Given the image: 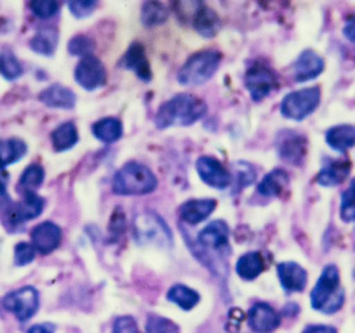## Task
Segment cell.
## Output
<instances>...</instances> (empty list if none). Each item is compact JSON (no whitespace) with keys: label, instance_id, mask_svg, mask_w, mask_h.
I'll use <instances>...</instances> for the list:
<instances>
[{"label":"cell","instance_id":"4dcf8cb0","mask_svg":"<svg viewBox=\"0 0 355 333\" xmlns=\"http://www.w3.org/2000/svg\"><path fill=\"white\" fill-rule=\"evenodd\" d=\"M44 181V170L39 164H31L25 168L19 181V191L24 195L35 193V190L40 187Z\"/></svg>","mask_w":355,"mask_h":333},{"label":"cell","instance_id":"5b68a950","mask_svg":"<svg viewBox=\"0 0 355 333\" xmlns=\"http://www.w3.org/2000/svg\"><path fill=\"white\" fill-rule=\"evenodd\" d=\"M133 239L139 245H155L159 248H170L173 243L172 233H170L166 222L155 213H139L132 224Z\"/></svg>","mask_w":355,"mask_h":333},{"label":"cell","instance_id":"7a4b0ae2","mask_svg":"<svg viewBox=\"0 0 355 333\" xmlns=\"http://www.w3.org/2000/svg\"><path fill=\"white\" fill-rule=\"evenodd\" d=\"M345 305V291L340 286L337 266L328 264L322 271L314 289L311 291V306L327 315L336 314Z\"/></svg>","mask_w":355,"mask_h":333},{"label":"cell","instance_id":"e575fe53","mask_svg":"<svg viewBox=\"0 0 355 333\" xmlns=\"http://www.w3.org/2000/svg\"><path fill=\"white\" fill-rule=\"evenodd\" d=\"M146 333H180V327L167 318L150 315L147 318Z\"/></svg>","mask_w":355,"mask_h":333},{"label":"cell","instance_id":"5bb4252c","mask_svg":"<svg viewBox=\"0 0 355 333\" xmlns=\"http://www.w3.org/2000/svg\"><path fill=\"white\" fill-rule=\"evenodd\" d=\"M323 69L324 62L319 54H315L311 49L303 51L293 64V78L297 83H305V81L319 77Z\"/></svg>","mask_w":355,"mask_h":333},{"label":"cell","instance_id":"1f68e13d","mask_svg":"<svg viewBox=\"0 0 355 333\" xmlns=\"http://www.w3.org/2000/svg\"><path fill=\"white\" fill-rule=\"evenodd\" d=\"M0 73L5 80L10 81L17 80L24 73V68H21L17 57L14 55L10 48H3L0 51Z\"/></svg>","mask_w":355,"mask_h":333},{"label":"cell","instance_id":"8fae6325","mask_svg":"<svg viewBox=\"0 0 355 333\" xmlns=\"http://www.w3.org/2000/svg\"><path fill=\"white\" fill-rule=\"evenodd\" d=\"M77 83L86 89V91H95V89L103 87L107 81V73L105 66L97 57L87 55L83 57L77 64L76 72H73Z\"/></svg>","mask_w":355,"mask_h":333},{"label":"cell","instance_id":"9c48e42d","mask_svg":"<svg viewBox=\"0 0 355 333\" xmlns=\"http://www.w3.org/2000/svg\"><path fill=\"white\" fill-rule=\"evenodd\" d=\"M3 307L16 315L20 323H25L33 318L39 309V292L33 286H25L10 292L3 298Z\"/></svg>","mask_w":355,"mask_h":333},{"label":"cell","instance_id":"ffe728a7","mask_svg":"<svg viewBox=\"0 0 355 333\" xmlns=\"http://www.w3.org/2000/svg\"><path fill=\"white\" fill-rule=\"evenodd\" d=\"M216 208V201L213 199H193L181 205L180 216L189 225H198Z\"/></svg>","mask_w":355,"mask_h":333},{"label":"cell","instance_id":"d590c367","mask_svg":"<svg viewBox=\"0 0 355 333\" xmlns=\"http://www.w3.org/2000/svg\"><path fill=\"white\" fill-rule=\"evenodd\" d=\"M94 49H95V43L86 35H76L68 43V51L71 55L87 57V55H91Z\"/></svg>","mask_w":355,"mask_h":333},{"label":"cell","instance_id":"30bf717a","mask_svg":"<svg viewBox=\"0 0 355 333\" xmlns=\"http://www.w3.org/2000/svg\"><path fill=\"white\" fill-rule=\"evenodd\" d=\"M276 138L279 156L285 159L288 164L302 165L308 154L306 136L295 130H282Z\"/></svg>","mask_w":355,"mask_h":333},{"label":"cell","instance_id":"7402d4cb","mask_svg":"<svg viewBox=\"0 0 355 333\" xmlns=\"http://www.w3.org/2000/svg\"><path fill=\"white\" fill-rule=\"evenodd\" d=\"M39 100L43 105L54 109H72L76 106L77 97L71 89L62 84H53L48 89H44L43 92H40Z\"/></svg>","mask_w":355,"mask_h":333},{"label":"cell","instance_id":"f35d334b","mask_svg":"<svg viewBox=\"0 0 355 333\" xmlns=\"http://www.w3.org/2000/svg\"><path fill=\"white\" fill-rule=\"evenodd\" d=\"M68 6L73 16L77 19H83L95 11V8H97V2H94V0H73V2L68 3Z\"/></svg>","mask_w":355,"mask_h":333},{"label":"cell","instance_id":"ee69618b","mask_svg":"<svg viewBox=\"0 0 355 333\" xmlns=\"http://www.w3.org/2000/svg\"><path fill=\"white\" fill-rule=\"evenodd\" d=\"M11 204V197L6 190V185L0 181V210H5Z\"/></svg>","mask_w":355,"mask_h":333},{"label":"cell","instance_id":"4316f807","mask_svg":"<svg viewBox=\"0 0 355 333\" xmlns=\"http://www.w3.org/2000/svg\"><path fill=\"white\" fill-rule=\"evenodd\" d=\"M92 133L101 143L112 144L123 136V124L116 118H103L92 125Z\"/></svg>","mask_w":355,"mask_h":333},{"label":"cell","instance_id":"83f0119b","mask_svg":"<svg viewBox=\"0 0 355 333\" xmlns=\"http://www.w3.org/2000/svg\"><path fill=\"white\" fill-rule=\"evenodd\" d=\"M51 141H53L55 152H66L72 149L78 141L76 124L68 121V123H63L62 125H58V127L54 129L53 133H51Z\"/></svg>","mask_w":355,"mask_h":333},{"label":"cell","instance_id":"8d00e7d4","mask_svg":"<svg viewBox=\"0 0 355 333\" xmlns=\"http://www.w3.org/2000/svg\"><path fill=\"white\" fill-rule=\"evenodd\" d=\"M29 8L39 19H51L60 10V3L51 2V0H35V2H29Z\"/></svg>","mask_w":355,"mask_h":333},{"label":"cell","instance_id":"f1b7e54d","mask_svg":"<svg viewBox=\"0 0 355 333\" xmlns=\"http://www.w3.org/2000/svg\"><path fill=\"white\" fill-rule=\"evenodd\" d=\"M263 271V260L259 253L243 254L236 263V272L243 280H254Z\"/></svg>","mask_w":355,"mask_h":333},{"label":"cell","instance_id":"2e32d148","mask_svg":"<svg viewBox=\"0 0 355 333\" xmlns=\"http://www.w3.org/2000/svg\"><path fill=\"white\" fill-rule=\"evenodd\" d=\"M120 66L124 69H129L132 72H135V75L143 80V81H150L152 80V69H150V63L147 60L146 55V49L141 43H132L128 53L124 54L121 58Z\"/></svg>","mask_w":355,"mask_h":333},{"label":"cell","instance_id":"8992f818","mask_svg":"<svg viewBox=\"0 0 355 333\" xmlns=\"http://www.w3.org/2000/svg\"><path fill=\"white\" fill-rule=\"evenodd\" d=\"M322 100L320 87H305L286 95L280 102V114L288 120L302 121L319 107Z\"/></svg>","mask_w":355,"mask_h":333},{"label":"cell","instance_id":"ba28073f","mask_svg":"<svg viewBox=\"0 0 355 333\" xmlns=\"http://www.w3.org/2000/svg\"><path fill=\"white\" fill-rule=\"evenodd\" d=\"M243 83H245L251 100L262 101L277 87V77L268 66L256 63L251 64L245 72Z\"/></svg>","mask_w":355,"mask_h":333},{"label":"cell","instance_id":"9a60e30c","mask_svg":"<svg viewBox=\"0 0 355 333\" xmlns=\"http://www.w3.org/2000/svg\"><path fill=\"white\" fill-rule=\"evenodd\" d=\"M248 324L257 333H271L279 327L280 316L266 303H256L248 312Z\"/></svg>","mask_w":355,"mask_h":333},{"label":"cell","instance_id":"d6a6232c","mask_svg":"<svg viewBox=\"0 0 355 333\" xmlns=\"http://www.w3.org/2000/svg\"><path fill=\"white\" fill-rule=\"evenodd\" d=\"M168 19V11L159 2H146L141 8V21L144 26L153 28L158 26Z\"/></svg>","mask_w":355,"mask_h":333},{"label":"cell","instance_id":"6da1fadb","mask_svg":"<svg viewBox=\"0 0 355 333\" xmlns=\"http://www.w3.org/2000/svg\"><path fill=\"white\" fill-rule=\"evenodd\" d=\"M205 114L207 105L201 98L191 93H180L158 109L155 124L161 130L172 125H191L201 120Z\"/></svg>","mask_w":355,"mask_h":333},{"label":"cell","instance_id":"e0dca14e","mask_svg":"<svg viewBox=\"0 0 355 333\" xmlns=\"http://www.w3.org/2000/svg\"><path fill=\"white\" fill-rule=\"evenodd\" d=\"M191 25H193L198 34L207 37V39L216 35L222 26L218 14L202 2H198L193 14H191Z\"/></svg>","mask_w":355,"mask_h":333},{"label":"cell","instance_id":"74e56055","mask_svg":"<svg viewBox=\"0 0 355 333\" xmlns=\"http://www.w3.org/2000/svg\"><path fill=\"white\" fill-rule=\"evenodd\" d=\"M35 249L33 245H29L26 242H21L16 245V251H14V263L17 266H26L34 260Z\"/></svg>","mask_w":355,"mask_h":333},{"label":"cell","instance_id":"7c38bea8","mask_svg":"<svg viewBox=\"0 0 355 333\" xmlns=\"http://www.w3.org/2000/svg\"><path fill=\"white\" fill-rule=\"evenodd\" d=\"M196 170L201 179L213 188L224 190L232 183V174L227 172L218 159L211 156H201L196 161Z\"/></svg>","mask_w":355,"mask_h":333},{"label":"cell","instance_id":"52a82bcc","mask_svg":"<svg viewBox=\"0 0 355 333\" xmlns=\"http://www.w3.org/2000/svg\"><path fill=\"white\" fill-rule=\"evenodd\" d=\"M44 206V199L35 193L24 195L20 202L10 204L2 213V222L8 229L24 226L28 220L39 217Z\"/></svg>","mask_w":355,"mask_h":333},{"label":"cell","instance_id":"603a6c76","mask_svg":"<svg viewBox=\"0 0 355 333\" xmlns=\"http://www.w3.org/2000/svg\"><path fill=\"white\" fill-rule=\"evenodd\" d=\"M327 144L332 150L345 153L355 145V127L349 124H340L327 132Z\"/></svg>","mask_w":355,"mask_h":333},{"label":"cell","instance_id":"d4e9b609","mask_svg":"<svg viewBox=\"0 0 355 333\" xmlns=\"http://www.w3.org/2000/svg\"><path fill=\"white\" fill-rule=\"evenodd\" d=\"M288 182H290V179H288V174L285 170L276 168L263 177L261 183H259L257 191L262 196L275 197V196H279L288 187Z\"/></svg>","mask_w":355,"mask_h":333},{"label":"cell","instance_id":"d6986e66","mask_svg":"<svg viewBox=\"0 0 355 333\" xmlns=\"http://www.w3.org/2000/svg\"><path fill=\"white\" fill-rule=\"evenodd\" d=\"M228 235H230V231H228L225 222L214 220L199 233L198 242L204 248L222 251L228 248Z\"/></svg>","mask_w":355,"mask_h":333},{"label":"cell","instance_id":"cb8c5ba5","mask_svg":"<svg viewBox=\"0 0 355 333\" xmlns=\"http://www.w3.org/2000/svg\"><path fill=\"white\" fill-rule=\"evenodd\" d=\"M58 43V31L54 26H42L29 42V46L37 54L53 55Z\"/></svg>","mask_w":355,"mask_h":333},{"label":"cell","instance_id":"44dd1931","mask_svg":"<svg viewBox=\"0 0 355 333\" xmlns=\"http://www.w3.org/2000/svg\"><path fill=\"white\" fill-rule=\"evenodd\" d=\"M351 172V162L347 159H337V161H331L328 164H324V167L320 170L319 174H317L315 181L322 187H337L347 177Z\"/></svg>","mask_w":355,"mask_h":333},{"label":"cell","instance_id":"7bdbcfd3","mask_svg":"<svg viewBox=\"0 0 355 333\" xmlns=\"http://www.w3.org/2000/svg\"><path fill=\"white\" fill-rule=\"evenodd\" d=\"M303 333H337V330L334 327H331V325L315 324V325H308V327L303 330Z\"/></svg>","mask_w":355,"mask_h":333},{"label":"cell","instance_id":"ac0fdd59","mask_svg":"<svg viewBox=\"0 0 355 333\" xmlns=\"http://www.w3.org/2000/svg\"><path fill=\"white\" fill-rule=\"evenodd\" d=\"M277 276L286 292H302L308 283V273L300 264L284 262L277 266Z\"/></svg>","mask_w":355,"mask_h":333},{"label":"cell","instance_id":"484cf974","mask_svg":"<svg viewBox=\"0 0 355 333\" xmlns=\"http://www.w3.org/2000/svg\"><path fill=\"white\" fill-rule=\"evenodd\" d=\"M26 154V144L19 138L0 139V170L16 164Z\"/></svg>","mask_w":355,"mask_h":333},{"label":"cell","instance_id":"836d02e7","mask_svg":"<svg viewBox=\"0 0 355 333\" xmlns=\"http://www.w3.org/2000/svg\"><path fill=\"white\" fill-rule=\"evenodd\" d=\"M340 217L346 224L355 222V179L351 181L342 195V204H340Z\"/></svg>","mask_w":355,"mask_h":333},{"label":"cell","instance_id":"4fadbf2b","mask_svg":"<svg viewBox=\"0 0 355 333\" xmlns=\"http://www.w3.org/2000/svg\"><path fill=\"white\" fill-rule=\"evenodd\" d=\"M31 242L35 251L40 254H51L60 246L62 229L53 222H43L34 226L31 231Z\"/></svg>","mask_w":355,"mask_h":333},{"label":"cell","instance_id":"3957f363","mask_svg":"<svg viewBox=\"0 0 355 333\" xmlns=\"http://www.w3.org/2000/svg\"><path fill=\"white\" fill-rule=\"evenodd\" d=\"M157 187L158 181L152 170L139 162H128L118 170L112 182L114 193L120 196L149 195L157 190Z\"/></svg>","mask_w":355,"mask_h":333},{"label":"cell","instance_id":"f546056e","mask_svg":"<svg viewBox=\"0 0 355 333\" xmlns=\"http://www.w3.org/2000/svg\"><path fill=\"white\" fill-rule=\"evenodd\" d=\"M167 300L182 310H191L199 303V294L184 285H175L167 292Z\"/></svg>","mask_w":355,"mask_h":333},{"label":"cell","instance_id":"277c9868","mask_svg":"<svg viewBox=\"0 0 355 333\" xmlns=\"http://www.w3.org/2000/svg\"><path fill=\"white\" fill-rule=\"evenodd\" d=\"M222 60V54L216 49H205L190 55L189 60L181 66L178 72V81L184 86H199L209 81Z\"/></svg>","mask_w":355,"mask_h":333},{"label":"cell","instance_id":"ab89813d","mask_svg":"<svg viewBox=\"0 0 355 333\" xmlns=\"http://www.w3.org/2000/svg\"><path fill=\"white\" fill-rule=\"evenodd\" d=\"M114 333H139L137 321L132 316H120L114 324Z\"/></svg>","mask_w":355,"mask_h":333},{"label":"cell","instance_id":"b9f144b4","mask_svg":"<svg viewBox=\"0 0 355 333\" xmlns=\"http://www.w3.org/2000/svg\"><path fill=\"white\" fill-rule=\"evenodd\" d=\"M343 34L347 40L355 43V14L352 17L347 19V21L345 24V28H343Z\"/></svg>","mask_w":355,"mask_h":333},{"label":"cell","instance_id":"f6af8a7d","mask_svg":"<svg viewBox=\"0 0 355 333\" xmlns=\"http://www.w3.org/2000/svg\"><path fill=\"white\" fill-rule=\"evenodd\" d=\"M28 333H54V332L49 327V325L37 324V325H33V327L28 330Z\"/></svg>","mask_w":355,"mask_h":333},{"label":"cell","instance_id":"60d3db41","mask_svg":"<svg viewBox=\"0 0 355 333\" xmlns=\"http://www.w3.org/2000/svg\"><path fill=\"white\" fill-rule=\"evenodd\" d=\"M238 173H239L238 177H239L242 187H247V185L253 183L254 177H256L253 167L248 165V164H239L238 165Z\"/></svg>","mask_w":355,"mask_h":333}]
</instances>
